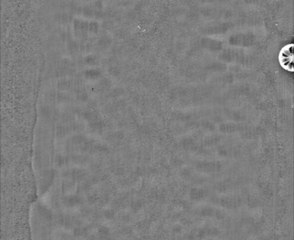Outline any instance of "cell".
Instances as JSON below:
<instances>
[{
	"instance_id": "cell-1",
	"label": "cell",
	"mask_w": 294,
	"mask_h": 240,
	"mask_svg": "<svg viewBox=\"0 0 294 240\" xmlns=\"http://www.w3.org/2000/svg\"><path fill=\"white\" fill-rule=\"evenodd\" d=\"M68 173V176H70L74 181H82L86 178L87 172L80 168H75Z\"/></svg>"
},
{
	"instance_id": "cell-2",
	"label": "cell",
	"mask_w": 294,
	"mask_h": 240,
	"mask_svg": "<svg viewBox=\"0 0 294 240\" xmlns=\"http://www.w3.org/2000/svg\"><path fill=\"white\" fill-rule=\"evenodd\" d=\"M69 128L65 126L64 124H57L56 127V135L58 138H63L68 135L69 133Z\"/></svg>"
},
{
	"instance_id": "cell-3",
	"label": "cell",
	"mask_w": 294,
	"mask_h": 240,
	"mask_svg": "<svg viewBox=\"0 0 294 240\" xmlns=\"http://www.w3.org/2000/svg\"><path fill=\"white\" fill-rule=\"evenodd\" d=\"M100 75H101V73H100L99 69L94 68L86 69L84 73L85 77L89 79H98V77H100Z\"/></svg>"
},
{
	"instance_id": "cell-4",
	"label": "cell",
	"mask_w": 294,
	"mask_h": 240,
	"mask_svg": "<svg viewBox=\"0 0 294 240\" xmlns=\"http://www.w3.org/2000/svg\"><path fill=\"white\" fill-rule=\"evenodd\" d=\"M221 205L223 208H227V209H231V208H235L238 206V202L232 201V199L229 198H222L221 199Z\"/></svg>"
},
{
	"instance_id": "cell-5",
	"label": "cell",
	"mask_w": 294,
	"mask_h": 240,
	"mask_svg": "<svg viewBox=\"0 0 294 240\" xmlns=\"http://www.w3.org/2000/svg\"><path fill=\"white\" fill-rule=\"evenodd\" d=\"M71 87V82L69 80L62 79L58 81L57 83V88L59 89L60 91H64L68 89Z\"/></svg>"
},
{
	"instance_id": "cell-6",
	"label": "cell",
	"mask_w": 294,
	"mask_h": 240,
	"mask_svg": "<svg viewBox=\"0 0 294 240\" xmlns=\"http://www.w3.org/2000/svg\"><path fill=\"white\" fill-rule=\"evenodd\" d=\"M39 113L42 117L47 119L52 115V110L48 105H44L40 108Z\"/></svg>"
},
{
	"instance_id": "cell-7",
	"label": "cell",
	"mask_w": 294,
	"mask_h": 240,
	"mask_svg": "<svg viewBox=\"0 0 294 240\" xmlns=\"http://www.w3.org/2000/svg\"><path fill=\"white\" fill-rule=\"evenodd\" d=\"M190 195H191V199L193 200H199L204 197V192L199 189H193Z\"/></svg>"
},
{
	"instance_id": "cell-8",
	"label": "cell",
	"mask_w": 294,
	"mask_h": 240,
	"mask_svg": "<svg viewBox=\"0 0 294 240\" xmlns=\"http://www.w3.org/2000/svg\"><path fill=\"white\" fill-rule=\"evenodd\" d=\"M215 210L209 206H206L200 211V215L202 217H211L214 216Z\"/></svg>"
},
{
	"instance_id": "cell-9",
	"label": "cell",
	"mask_w": 294,
	"mask_h": 240,
	"mask_svg": "<svg viewBox=\"0 0 294 240\" xmlns=\"http://www.w3.org/2000/svg\"><path fill=\"white\" fill-rule=\"evenodd\" d=\"M68 161V158L63 155H60V154H58L55 158V164L58 167H63L65 164H66Z\"/></svg>"
},
{
	"instance_id": "cell-10",
	"label": "cell",
	"mask_w": 294,
	"mask_h": 240,
	"mask_svg": "<svg viewBox=\"0 0 294 240\" xmlns=\"http://www.w3.org/2000/svg\"><path fill=\"white\" fill-rule=\"evenodd\" d=\"M99 24L97 21H91L89 24V32L92 34H97L99 31Z\"/></svg>"
},
{
	"instance_id": "cell-11",
	"label": "cell",
	"mask_w": 294,
	"mask_h": 240,
	"mask_svg": "<svg viewBox=\"0 0 294 240\" xmlns=\"http://www.w3.org/2000/svg\"><path fill=\"white\" fill-rule=\"evenodd\" d=\"M72 140H73V143L74 144L82 145L86 140V138L82 134H77V135L73 136Z\"/></svg>"
},
{
	"instance_id": "cell-12",
	"label": "cell",
	"mask_w": 294,
	"mask_h": 240,
	"mask_svg": "<svg viewBox=\"0 0 294 240\" xmlns=\"http://www.w3.org/2000/svg\"><path fill=\"white\" fill-rule=\"evenodd\" d=\"M206 236L209 237H217L220 235V231L218 229L215 227H208L206 228Z\"/></svg>"
},
{
	"instance_id": "cell-13",
	"label": "cell",
	"mask_w": 294,
	"mask_h": 240,
	"mask_svg": "<svg viewBox=\"0 0 294 240\" xmlns=\"http://www.w3.org/2000/svg\"><path fill=\"white\" fill-rule=\"evenodd\" d=\"M111 43L112 40L108 37H103L100 38L99 41H98V45L101 47V48H105V47L109 46L111 44Z\"/></svg>"
},
{
	"instance_id": "cell-14",
	"label": "cell",
	"mask_w": 294,
	"mask_h": 240,
	"mask_svg": "<svg viewBox=\"0 0 294 240\" xmlns=\"http://www.w3.org/2000/svg\"><path fill=\"white\" fill-rule=\"evenodd\" d=\"M94 12H95L91 7H89V6H85V7L82 8V15L84 17L88 18V19L94 16Z\"/></svg>"
},
{
	"instance_id": "cell-15",
	"label": "cell",
	"mask_w": 294,
	"mask_h": 240,
	"mask_svg": "<svg viewBox=\"0 0 294 240\" xmlns=\"http://www.w3.org/2000/svg\"><path fill=\"white\" fill-rule=\"evenodd\" d=\"M84 62L88 66H95L97 63V58L93 55H89L85 58Z\"/></svg>"
},
{
	"instance_id": "cell-16",
	"label": "cell",
	"mask_w": 294,
	"mask_h": 240,
	"mask_svg": "<svg viewBox=\"0 0 294 240\" xmlns=\"http://www.w3.org/2000/svg\"><path fill=\"white\" fill-rule=\"evenodd\" d=\"M79 45H78V44L74 41H69L68 42V51H69V52H71L73 53L77 52V51H78V49H79Z\"/></svg>"
},
{
	"instance_id": "cell-17",
	"label": "cell",
	"mask_w": 294,
	"mask_h": 240,
	"mask_svg": "<svg viewBox=\"0 0 294 240\" xmlns=\"http://www.w3.org/2000/svg\"><path fill=\"white\" fill-rule=\"evenodd\" d=\"M74 117L73 114L68 113H64L60 115V120L63 123H69L73 121Z\"/></svg>"
},
{
	"instance_id": "cell-18",
	"label": "cell",
	"mask_w": 294,
	"mask_h": 240,
	"mask_svg": "<svg viewBox=\"0 0 294 240\" xmlns=\"http://www.w3.org/2000/svg\"><path fill=\"white\" fill-rule=\"evenodd\" d=\"M214 216L217 220H223L225 218V213L223 210H215Z\"/></svg>"
},
{
	"instance_id": "cell-19",
	"label": "cell",
	"mask_w": 294,
	"mask_h": 240,
	"mask_svg": "<svg viewBox=\"0 0 294 240\" xmlns=\"http://www.w3.org/2000/svg\"><path fill=\"white\" fill-rule=\"evenodd\" d=\"M73 160L74 162L77 163V164H82L86 161V157L83 156V155H77L73 157Z\"/></svg>"
},
{
	"instance_id": "cell-20",
	"label": "cell",
	"mask_w": 294,
	"mask_h": 240,
	"mask_svg": "<svg viewBox=\"0 0 294 240\" xmlns=\"http://www.w3.org/2000/svg\"><path fill=\"white\" fill-rule=\"evenodd\" d=\"M196 236L198 237L199 239H203L205 237H206V228L199 229V230H197V232H196Z\"/></svg>"
},
{
	"instance_id": "cell-21",
	"label": "cell",
	"mask_w": 294,
	"mask_h": 240,
	"mask_svg": "<svg viewBox=\"0 0 294 240\" xmlns=\"http://www.w3.org/2000/svg\"><path fill=\"white\" fill-rule=\"evenodd\" d=\"M77 97L80 100H82V101H85V100H86L87 98H88V95H87V93H85V92L82 91V92H79V93H78Z\"/></svg>"
},
{
	"instance_id": "cell-22",
	"label": "cell",
	"mask_w": 294,
	"mask_h": 240,
	"mask_svg": "<svg viewBox=\"0 0 294 240\" xmlns=\"http://www.w3.org/2000/svg\"><path fill=\"white\" fill-rule=\"evenodd\" d=\"M182 229H183V228H182L181 225H180V224H176V225H175L173 227V232L176 233V234H179V233L182 232Z\"/></svg>"
},
{
	"instance_id": "cell-23",
	"label": "cell",
	"mask_w": 294,
	"mask_h": 240,
	"mask_svg": "<svg viewBox=\"0 0 294 240\" xmlns=\"http://www.w3.org/2000/svg\"><path fill=\"white\" fill-rule=\"evenodd\" d=\"M114 216V214L113 211H107L105 213V216L107 218L111 219L113 218Z\"/></svg>"
},
{
	"instance_id": "cell-24",
	"label": "cell",
	"mask_w": 294,
	"mask_h": 240,
	"mask_svg": "<svg viewBox=\"0 0 294 240\" xmlns=\"http://www.w3.org/2000/svg\"><path fill=\"white\" fill-rule=\"evenodd\" d=\"M110 73L113 76H117L120 74V71L118 70V69L115 68H112L110 69Z\"/></svg>"
},
{
	"instance_id": "cell-25",
	"label": "cell",
	"mask_w": 294,
	"mask_h": 240,
	"mask_svg": "<svg viewBox=\"0 0 294 240\" xmlns=\"http://www.w3.org/2000/svg\"><path fill=\"white\" fill-rule=\"evenodd\" d=\"M103 2L100 0H98V1L96 2L95 3V7L97 10H102L103 8Z\"/></svg>"
},
{
	"instance_id": "cell-26",
	"label": "cell",
	"mask_w": 294,
	"mask_h": 240,
	"mask_svg": "<svg viewBox=\"0 0 294 240\" xmlns=\"http://www.w3.org/2000/svg\"><path fill=\"white\" fill-rule=\"evenodd\" d=\"M99 232L100 235H105L107 234V232H108V229L105 227H102L99 229Z\"/></svg>"
}]
</instances>
